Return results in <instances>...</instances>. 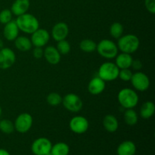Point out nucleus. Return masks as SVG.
Instances as JSON below:
<instances>
[{
	"label": "nucleus",
	"instance_id": "34",
	"mask_svg": "<svg viewBox=\"0 0 155 155\" xmlns=\"http://www.w3.org/2000/svg\"><path fill=\"white\" fill-rule=\"evenodd\" d=\"M131 67L136 71H140L143 68V64L139 59H136V60H133Z\"/></svg>",
	"mask_w": 155,
	"mask_h": 155
},
{
	"label": "nucleus",
	"instance_id": "25",
	"mask_svg": "<svg viewBox=\"0 0 155 155\" xmlns=\"http://www.w3.org/2000/svg\"><path fill=\"white\" fill-rule=\"evenodd\" d=\"M97 44L90 39H83L80 42V48L86 53H92L96 51Z\"/></svg>",
	"mask_w": 155,
	"mask_h": 155
},
{
	"label": "nucleus",
	"instance_id": "30",
	"mask_svg": "<svg viewBox=\"0 0 155 155\" xmlns=\"http://www.w3.org/2000/svg\"><path fill=\"white\" fill-rule=\"evenodd\" d=\"M12 18H13V14L10 9L5 8L0 12V24L5 25L12 21Z\"/></svg>",
	"mask_w": 155,
	"mask_h": 155
},
{
	"label": "nucleus",
	"instance_id": "32",
	"mask_svg": "<svg viewBox=\"0 0 155 155\" xmlns=\"http://www.w3.org/2000/svg\"><path fill=\"white\" fill-rule=\"evenodd\" d=\"M145 6L149 13L155 14V0H145Z\"/></svg>",
	"mask_w": 155,
	"mask_h": 155
},
{
	"label": "nucleus",
	"instance_id": "11",
	"mask_svg": "<svg viewBox=\"0 0 155 155\" xmlns=\"http://www.w3.org/2000/svg\"><path fill=\"white\" fill-rule=\"evenodd\" d=\"M16 61V54L12 48H4L0 50V69L7 70L12 68Z\"/></svg>",
	"mask_w": 155,
	"mask_h": 155
},
{
	"label": "nucleus",
	"instance_id": "21",
	"mask_svg": "<svg viewBox=\"0 0 155 155\" xmlns=\"http://www.w3.org/2000/svg\"><path fill=\"white\" fill-rule=\"evenodd\" d=\"M17 49L21 51H28L33 47L30 38L25 36H18L14 41Z\"/></svg>",
	"mask_w": 155,
	"mask_h": 155
},
{
	"label": "nucleus",
	"instance_id": "27",
	"mask_svg": "<svg viewBox=\"0 0 155 155\" xmlns=\"http://www.w3.org/2000/svg\"><path fill=\"white\" fill-rule=\"evenodd\" d=\"M0 130L5 134H11L15 131V125L9 120H2L0 121Z\"/></svg>",
	"mask_w": 155,
	"mask_h": 155
},
{
	"label": "nucleus",
	"instance_id": "5",
	"mask_svg": "<svg viewBox=\"0 0 155 155\" xmlns=\"http://www.w3.org/2000/svg\"><path fill=\"white\" fill-rule=\"evenodd\" d=\"M120 69L115 63L107 61L99 67L98 71V77L105 82H110L117 80L119 76Z\"/></svg>",
	"mask_w": 155,
	"mask_h": 155
},
{
	"label": "nucleus",
	"instance_id": "1",
	"mask_svg": "<svg viewBox=\"0 0 155 155\" xmlns=\"http://www.w3.org/2000/svg\"><path fill=\"white\" fill-rule=\"evenodd\" d=\"M20 31L31 35L33 32L39 28V20L34 15L30 13H25L17 17L15 20Z\"/></svg>",
	"mask_w": 155,
	"mask_h": 155
},
{
	"label": "nucleus",
	"instance_id": "9",
	"mask_svg": "<svg viewBox=\"0 0 155 155\" xmlns=\"http://www.w3.org/2000/svg\"><path fill=\"white\" fill-rule=\"evenodd\" d=\"M132 85L136 91L139 92H145L148 89L150 86L149 77L144 73L137 71L133 74L131 80Z\"/></svg>",
	"mask_w": 155,
	"mask_h": 155
},
{
	"label": "nucleus",
	"instance_id": "24",
	"mask_svg": "<svg viewBox=\"0 0 155 155\" xmlns=\"http://www.w3.org/2000/svg\"><path fill=\"white\" fill-rule=\"evenodd\" d=\"M50 152L52 155H68L70 152V147L64 142H58L52 145Z\"/></svg>",
	"mask_w": 155,
	"mask_h": 155
},
{
	"label": "nucleus",
	"instance_id": "22",
	"mask_svg": "<svg viewBox=\"0 0 155 155\" xmlns=\"http://www.w3.org/2000/svg\"><path fill=\"white\" fill-rule=\"evenodd\" d=\"M155 111V104L153 101H145V103L142 104L141 106L140 111H139V114H140L141 117L143 118L145 120H148L151 118V117L154 115Z\"/></svg>",
	"mask_w": 155,
	"mask_h": 155
},
{
	"label": "nucleus",
	"instance_id": "2",
	"mask_svg": "<svg viewBox=\"0 0 155 155\" xmlns=\"http://www.w3.org/2000/svg\"><path fill=\"white\" fill-rule=\"evenodd\" d=\"M117 45L121 52L132 54L139 49L140 40L139 37L134 34L123 35L118 39Z\"/></svg>",
	"mask_w": 155,
	"mask_h": 155
},
{
	"label": "nucleus",
	"instance_id": "38",
	"mask_svg": "<svg viewBox=\"0 0 155 155\" xmlns=\"http://www.w3.org/2000/svg\"><path fill=\"white\" fill-rule=\"evenodd\" d=\"M46 155H52V154H51V152H50V153H48V154H47Z\"/></svg>",
	"mask_w": 155,
	"mask_h": 155
},
{
	"label": "nucleus",
	"instance_id": "10",
	"mask_svg": "<svg viewBox=\"0 0 155 155\" xmlns=\"http://www.w3.org/2000/svg\"><path fill=\"white\" fill-rule=\"evenodd\" d=\"M69 127L71 131L76 134H83L89 127V123L85 117L75 116L70 120Z\"/></svg>",
	"mask_w": 155,
	"mask_h": 155
},
{
	"label": "nucleus",
	"instance_id": "16",
	"mask_svg": "<svg viewBox=\"0 0 155 155\" xmlns=\"http://www.w3.org/2000/svg\"><path fill=\"white\" fill-rule=\"evenodd\" d=\"M106 87L105 81L99 77H93L88 84V91L91 95H98L102 93Z\"/></svg>",
	"mask_w": 155,
	"mask_h": 155
},
{
	"label": "nucleus",
	"instance_id": "23",
	"mask_svg": "<svg viewBox=\"0 0 155 155\" xmlns=\"http://www.w3.org/2000/svg\"><path fill=\"white\" fill-rule=\"evenodd\" d=\"M124 119L126 124L130 127H133L137 124L139 120V117L137 113L133 108L126 109V111L124 114Z\"/></svg>",
	"mask_w": 155,
	"mask_h": 155
},
{
	"label": "nucleus",
	"instance_id": "7",
	"mask_svg": "<svg viewBox=\"0 0 155 155\" xmlns=\"http://www.w3.org/2000/svg\"><path fill=\"white\" fill-rule=\"evenodd\" d=\"M33 123V119L31 114L29 113L20 114L14 123L15 130L19 133H26L31 129Z\"/></svg>",
	"mask_w": 155,
	"mask_h": 155
},
{
	"label": "nucleus",
	"instance_id": "17",
	"mask_svg": "<svg viewBox=\"0 0 155 155\" xmlns=\"http://www.w3.org/2000/svg\"><path fill=\"white\" fill-rule=\"evenodd\" d=\"M30 0H15L10 10L15 16H20L27 13L30 8Z\"/></svg>",
	"mask_w": 155,
	"mask_h": 155
},
{
	"label": "nucleus",
	"instance_id": "13",
	"mask_svg": "<svg viewBox=\"0 0 155 155\" xmlns=\"http://www.w3.org/2000/svg\"><path fill=\"white\" fill-rule=\"evenodd\" d=\"M69 34V27L64 22L56 23L51 29V36L56 42L66 39Z\"/></svg>",
	"mask_w": 155,
	"mask_h": 155
},
{
	"label": "nucleus",
	"instance_id": "18",
	"mask_svg": "<svg viewBox=\"0 0 155 155\" xmlns=\"http://www.w3.org/2000/svg\"><path fill=\"white\" fill-rule=\"evenodd\" d=\"M133 60V58L131 54L122 52L120 54H117L115 57V64L120 70L130 68Z\"/></svg>",
	"mask_w": 155,
	"mask_h": 155
},
{
	"label": "nucleus",
	"instance_id": "14",
	"mask_svg": "<svg viewBox=\"0 0 155 155\" xmlns=\"http://www.w3.org/2000/svg\"><path fill=\"white\" fill-rule=\"evenodd\" d=\"M19 28L15 21H11L10 22L5 24L3 29V35L5 39L9 42H14L15 39L19 36Z\"/></svg>",
	"mask_w": 155,
	"mask_h": 155
},
{
	"label": "nucleus",
	"instance_id": "19",
	"mask_svg": "<svg viewBox=\"0 0 155 155\" xmlns=\"http://www.w3.org/2000/svg\"><path fill=\"white\" fill-rule=\"evenodd\" d=\"M136 152V146L132 141H124L119 145L117 149V155H135Z\"/></svg>",
	"mask_w": 155,
	"mask_h": 155
},
{
	"label": "nucleus",
	"instance_id": "26",
	"mask_svg": "<svg viewBox=\"0 0 155 155\" xmlns=\"http://www.w3.org/2000/svg\"><path fill=\"white\" fill-rule=\"evenodd\" d=\"M124 26L122 25V24H120L119 22L113 23L110 25V30H109L110 35L111 36V37L117 39H118L120 37H121L124 35Z\"/></svg>",
	"mask_w": 155,
	"mask_h": 155
},
{
	"label": "nucleus",
	"instance_id": "29",
	"mask_svg": "<svg viewBox=\"0 0 155 155\" xmlns=\"http://www.w3.org/2000/svg\"><path fill=\"white\" fill-rule=\"evenodd\" d=\"M46 101L51 106L59 105L62 102V97L57 92H51L47 95Z\"/></svg>",
	"mask_w": 155,
	"mask_h": 155
},
{
	"label": "nucleus",
	"instance_id": "8",
	"mask_svg": "<svg viewBox=\"0 0 155 155\" xmlns=\"http://www.w3.org/2000/svg\"><path fill=\"white\" fill-rule=\"evenodd\" d=\"M52 147L51 141L45 137L36 139L31 145L32 153L35 155H46L50 153Z\"/></svg>",
	"mask_w": 155,
	"mask_h": 155
},
{
	"label": "nucleus",
	"instance_id": "35",
	"mask_svg": "<svg viewBox=\"0 0 155 155\" xmlns=\"http://www.w3.org/2000/svg\"><path fill=\"white\" fill-rule=\"evenodd\" d=\"M0 155H11V154L7 150L3 149V148H0Z\"/></svg>",
	"mask_w": 155,
	"mask_h": 155
},
{
	"label": "nucleus",
	"instance_id": "3",
	"mask_svg": "<svg viewBox=\"0 0 155 155\" xmlns=\"http://www.w3.org/2000/svg\"><path fill=\"white\" fill-rule=\"evenodd\" d=\"M117 100L124 109H131L137 105L139 98L136 90L130 88H124L118 92Z\"/></svg>",
	"mask_w": 155,
	"mask_h": 155
},
{
	"label": "nucleus",
	"instance_id": "28",
	"mask_svg": "<svg viewBox=\"0 0 155 155\" xmlns=\"http://www.w3.org/2000/svg\"><path fill=\"white\" fill-rule=\"evenodd\" d=\"M56 48L59 51L61 55H66V54H68L71 51V46L68 41H67L66 39H63V40L57 42Z\"/></svg>",
	"mask_w": 155,
	"mask_h": 155
},
{
	"label": "nucleus",
	"instance_id": "37",
	"mask_svg": "<svg viewBox=\"0 0 155 155\" xmlns=\"http://www.w3.org/2000/svg\"><path fill=\"white\" fill-rule=\"evenodd\" d=\"M2 109L1 106H0V117H1V115H2Z\"/></svg>",
	"mask_w": 155,
	"mask_h": 155
},
{
	"label": "nucleus",
	"instance_id": "31",
	"mask_svg": "<svg viewBox=\"0 0 155 155\" xmlns=\"http://www.w3.org/2000/svg\"><path fill=\"white\" fill-rule=\"evenodd\" d=\"M133 72L131 71V70L130 68H127V69H121L120 70L119 72V77L121 80L125 82L130 81L132 77H133Z\"/></svg>",
	"mask_w": 155,
	"mask_h": 155
},
{
	"label": "nucleus",
	"instance_id": "33",
	"mask_svg": "<svg viewBox=\"0 0 155 155\" xmlns=\"http://www.w3.org/2000/svg\"><path fill=\"white\" fill-rule=\"evenodd\" d=\"M33 56L36 59H40L43 57V49L41 47H35L33 50Z\"/></svg>",
	"mask_w": 155,
	"mask_h": 155
},
{
	"label": "nucleus",
	"instance_id": "12",
	"mask_svg": "<svg viewBox=\"0 0 155 155\" xmlns=\"http://www.w3.org/2000/svg\"><path fill=\"white\" fill-rule=\"evenodd\" d=\"M50 34L46 30L42 28H39L33 32L31 34L30 41L32 45L34 47H42L45 46L49 42Z\"/></svg>",
	"mask_w": 155,
	"mask_h": 155
},
{
	"label": "nucleus",
	"instance_id": "6",
	"mask_svg": "<svg viewBox=\"0 0 155 155\" xmlns=\"http://www.w3.org/2000/svg\"><path fill=\"white\" fill-rule=\"evenodd\" d=\"M62 104L69 111L77 113L83 108V102L81 98L75 93H68L62 98Z\"/></svg>",
	"mask_w": 155,
	"mask_h": 155
},
{
	"label": "nucleus",
	"instance_id": "20",
	"mask_svg": "<svg viewBox=\"0 0 155 155\" xmlns=\"http://www.w3.org/2000/svg\"><path fill=\"white\" fill-rule=\"evenodd\" d=\"M103 127L108 133H115L119 128V122L115 116L107 114L103 119Z\"/></svg>",
	"mask_w": 155,
	"mask_h": 155
},
{
	"label": "nucleus",
	"instance_id": "15",
	"mask_svg": "<svg viewBox=\"0 0 155 155\" xmlns=\"http://www.w3.org/2000/svg\"><path fill=\"white\" fill-rule=\"evenodd\" d=\"M43 57L48 64L51 65H56L61 61V55L56 47L48 45L45 49H43Z\"/></svg>",
	"mask_w": 155,
	"mask_h": 155
},
{
	"label": "nucleus",
	"instance_id": "4",
	"mask_svg": "<svg viewBox=\"0 0 155 155\" xmlns=\"http://www.w3.org/2000/svg\"><path fill=\"white\" fill-rule=\"evenodd\" d=\"M96 51L98 54L106 59L115 58L118 54V47L114 42L110 39H104L97 44Z\"/></svg>",
	"mask_w": 155,
	"mask_h": 155
},
{
	"label": "nucleus",
	"instance_id": "36",
	"mask_svg": "<svg viewBox=\"0 0 155 155\" xmlns=\"http://www.w3.org/2000/svg\"><path fill=\"white\" fill-rule=\"evenodd\" d=\"M2 48H4V42H3L2 39L0 38V50H1Z\"/></svg>",
	"mask_w": 155,
	"mask_h": 155
}]
</instances>
